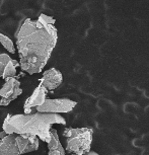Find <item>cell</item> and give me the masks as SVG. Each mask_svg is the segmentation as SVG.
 I'll use <instances>...</instances> for the list:
<instances>
[{"label": "cell", "instance_id": "cell-2", "mask_svg": "<svg viewBox=\"0 0 149 155\" xmlns=\"http://www.w3.org/2000/svg\"><path fill=\"white\" fill-rule=\"evenodd\" d=\"M66 125V120L59 114H18L7 115L2 128L6 134H25L37 136L47 144L51 141L52 125Z\"/></svg>", "mask_w": 149, "mask_h": 155}, {"label": "cell", "instance_id": "cell-13", "mask_svg": "<svg viewBox=\"0 0 149 155\" xmlns=\"http://www.w3.org/2000/svg\"><path fill=\"white\" fill-rule=\"evenodd\" d=\"M6 135H7V134H6V133H5V132H4V131H3V130H2V132H0V139L4 138V137H5V136H6Z\"/></svg>", "mask_w": 149, "mask_h": 155}, {"label": "cell", "instance_id": "cell-5", "mask_svg": "<svg viewBox=\"0 0 149 155\" xmlns=\"http://www.w3.org/2000/svg\"><path fill=\"white\" fill-rule=\"evenodd\" d=\"M77 102L69 98H54L46 99L42 106L37 107L38 113L43 114H61L70 113L76 107Z\"/></svg>", "mask_w": 149, "mask_h": 155}, {"label": "cell", "instance_id": "cell-3", "mask_svg": "<svg viewBox=\"0 0 149 155\" xmlns=\"http://www.w3.org/2000/svg\"><path fill=\"white\" fill-rule=\"evenodd\" d=\"M39 138L25 134H7L0 139V155H22L39 149Z\"/></svg>", "mask_w": 149, "mask_h": 155}, {"label": "cell", "instance_id": "cell-10", "mask_svg": "<svg viewBox=\"0 0 149 155\" xmlns=\"http://www.w3.org/2000/svg\"><path fill=\"white\" fill-rule=\"evenodd\" d=\"M13 59L9 55L1 53L0 52V78H3L5 75V72L8 68V66L10 65V63L12 62Z\"/></svg>", "mask_w": 149, "mask_h": 155}, {"label": "cell", "instance_id": "cell-7", "mask_svg": "<svg viewBox=\"0 0 149 155\" xmlns=\"http://www.w3.org/2000/svg\"><path fill=\"white\" fill-rule=\"evenodd\" d=\"M48 91L49 90H47L45 87L39 83L37 88L34 90L33 94L25 102V106H23V112H25V114H31L34 109H37L40 106H42L47 99V93H48Z\"/></svg>", "mask_w": 149, "mask_h": 155}, {"label": "cell", "instance_id": "cell-8", "mask_svg": "<svg viewBox=\"0 0 149 155\" xmlns=\"http://www.w3.org/2000/svg\"><path fill=\"white\" fill-rule=\"evenodd\" d=\"M63 82V75L56 68H51L44 72L40 80V84L47 90H54L58 88Z\"/></svg>", "mask_w": 149, "mask_h": 155}, {"label": "cell", "instance_id": "cell-12", "mask_svg": "<svg viewBox=\"0 0 149 155\" xmlns=\"http://www.w3.org/2000/svg\"><path fill=\"white\" fill-rule=\"evenodd\" d=\"M40 22H44V23H51V25H55L56 20H55L53 17L47 15V14H40L39 18H38Z\"/></svg>", "mask_w": 149, "mask_h": 155}, {"label": "cell", "instance_id": "cell-9", "mask_svg": "<svg viewBox=\"0 0 149 155\" xmlns=\"http://www.w3.org/2000/svg\"><path fill=\"white\" fill-rule=\"evenodd\" d=\"M50 134H51V141L48 143V155H65V149L63 148L62 144H61L57 130L52 128Z\"/></svg>", "mask_w": 149, "mask_h": 155}, {"label": "cell", "instance_id": "cell-6", "mask_svg": "<svg viewBox=\"0 0 149 155\" xmlns=\"http://www.w3.org/2000/svg\"><path fill=\"white\" fill-rule=\"evenodd\" d=\"M22 93L20 82L15 77L7 78L0 88V107H7Z\"/></svg>", "mask_w": 149, "mask_h": 155}, {"label": "cell", "instance_id": "cell-14", "mask_svg": "<svg viewBox=\"0 0 149 155\" xmlns=\"http://www.w3.org/2000/svg\"><path fill=\"white\" fill-rule=\"evenodd\" d=\"M85 155H99V154H98L96 152H94V151H90V152H88L87 154H85Z\"/></svg>", "mask_w": 149, "mask_h": 155}, {"label": "cell", "instance_id": "cell-11", "mask_svg": "<svg viewBox=\"0 0 149 155\" xmlns=\"http://www.w3.org/2000/svg\"><path fill=\"white\" fill-rule=\"evenodd\" d=\"M0 44L3 46L4 49H6L9 53L14 54L15 53V48H14V44L11 41V39H9L7 36H5L2 33H0Z\"/></svg>", "mask_w": 149, "mask_h": 155}, {"label": "cell", "instance_id": "cell-1", "mask_svg": "<svg viewBox=\"0 0 149 155\" xmlns=\"http://www.w3.org/2000/svg\"><path fill=\"white\" fill-rule=\"evenodd\" d=\"M58 40L57 28L51 23L27 18L16 33L19 66L33 75L40 73L49 61Z\"/></svg>", "mask_w": 149, "mask_h": 155}, {"label": "cell", "instance_id": "cell-4", "mask_svg": "<svg viewBox=\"0 0 149 155\" xmlns=\"http://www.w3.org/2000/svg\"><path fill=\"white\" fill-rule=\"evenodd\" d=\"M93 130L91 128H66L63 136L66 139V151L74 155H85L90 152Z\"/></svg>", "mask_w": 149, "mask_h": 155}]
</instances>
